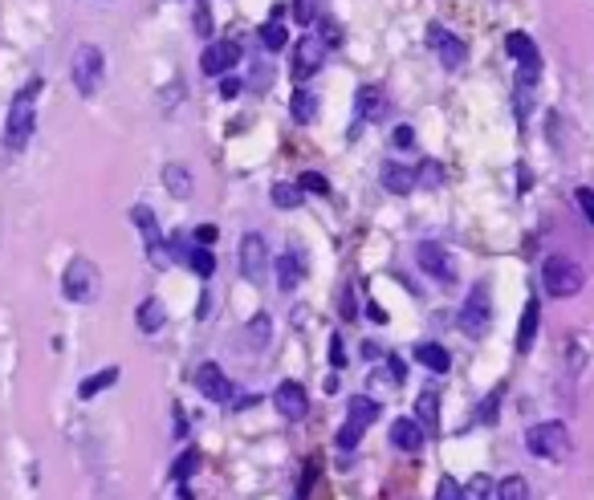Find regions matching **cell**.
I'll return each instance as SVG.
<instances>
[{
	"label": "cell",
	"mask_w": 594,
	"mask_h": 500,
	"mask_svg": "<svg viewBox=\"0 0 594 500\" xmlns=\"http://www.w3.org/2000/svg\"><path fill=\"white\" fill-rule=\"evenodd\" d=\"M41 78H29V82L16 90L13 106H8V123H5V151L16 155V151L29 147L33 126H37V98H41Z\"/></svg>",
	"instance_id": "6da1fadb"
},
{
	"label": "cell",
	"mask_w": 594,
	"mask_h": 500,
	"mask_svg": "<svg viewBox=\"0 0 594 500\" xmlns=\"http://www.w3.org/2000/svg\"><path fill=\"white\" fill-rule=\"evenodd\" d=\"M70 74H73V86H78L81 98H94L106 82V58L98 45H78L70 58Z\"/></svg>",
	"instance_id": "7a4b0ae2"
},
{
	"label": "cell",
	"mask_w": 594,
	"mask_h": 500,
	"mask_svg": "<svg viewBox=\"0 0 594 500\" xmlns=\"http://www.w3.org/2000/svg\"><path fill=\"white\" fill-rule=\"evenodd\" d=\"M525 448H529V456H537V459H566L570 456V431H566V423H558V419H550V423H533L525 431Z\"/></svg>",
	"instance_id": "3957f363"
},
{
	"label": "cell",
	"mask_w": 594,
	"mask_h": 500,
	"mask_svg": "<svg viewBox=\"0 0 594 500\" xmlns=\"http://www.w3.org/2000/svg\"><path fill=\"white\" fill-rule=\"evenodd\" d=\"M542 285L550 297H574V293H582L586 273H582V264L570 261V256H550V261L542 264Z\"/></svg>",
	"instance_id": "277c9868"
},
{
	"label": "cell",
	"mask_w": 594,
	"mask_h": 500,
	"mask_svg": "<svg viewBox=\"0 0 594 500\" xmlns=\"http://www.w3.org/2000/svg\"><path fill=\"white\" fill-rule=\"evenodd\" d=\"M98 285H102V273H98V264L90 261V256H73L70 264H65L61 273V293L70 297V301H94L98 297Z\"/></svg>",
	"instance_id": "5b68a950"
},
{
	"label": "cell",
	"mask_w": 594,
	"mask_h": 500,
	"mask_svg": "<svg viewBox=\"0 0 594 500\" xmlns=\"http://www.w3.org/2000/svg\"><path fill=\"white\" fill-rule=\"evenodd\" d=\"M488 321H493V297H488V285L480 281V285L468 289V301L460 310V329L468 338H480L488 329Z\"/></svg>",
	"instance_id": "8992f818"
},
{
	"label": "cell",
	"mask_w": 594,
	"mask_h": 500,
	"mask_svg": "<svg viewBox=\"0 0 594 500\" xmlns=\"http://www.w3.org/2000/svg\"><path fill=\"white\" fill-rule=\"evenodd\" d=\"M415 261H420V269L428 273L431 281H439V285H456V264H452V253H448L444 245L423 240V245L415 248Z\"/></svg>",
	"instance_id": "52a82bcc"
},
{
	"label": "cell",
	"mask_w": 594,
	"mask_h": 500,
	"mask_svg": "<svg viewBox=\"0 0 594 500\" xmlns=\"http://www.w3.org/2000/svg\"><path fill=\"white\" fill-rule=\"evenodd\" d=\"M265 269H269L265 236H260V232H244V236H240V277L252 281V285H260Z\"/></svg>",
	"instance_id": "ba28073f"
},
{
	"label": "cell",
	"mask_w": 594,
	"mask_h": 500,
	"mask_svg": "<svg viewBox=\"0 0 594 500\" xmlns=\"http://www.w3.org/2000/svg\"><path fill=\"white\" fill-rule=\"evenodd\" d=\"M130 220H135L138 232L146 236V256H151V264H155V269H167L171 256H167V245L159 240V224H155V212H151L146 204H135V208H130Z\"/></svg>",
	"instance_id": "9c48e42d"
},
{
	"label": "cell",
	"mask_w": 594,
	"mask_h": 500,
	"mask_svg": "<svg viewBox=\"0 0 594 500\" xmlns=\"http://www.w3.org/2000/svg\"><path fill=\"white\" fill-rule=\"evenodd\" d=\"M322 61H325V42H322V37H314V33H306L297 45H293L289 69H293V78H297V82H306L309 74H317V69H322Z\"/></svg>",
	"instance_id": "30bf717a"
},
{
	"label": "cell",
	"mask_w": 594,
	"mask_h": 500,
	"mask_svg": "<svg viewBox=\"0 0 594 500\" xmlns=\"http://www.w3.org/2000/svg\"><path fill=\"white\" fill-rule=\"evenodd\" d=\"M195 386H200V394L212 403H224V407L232 403V378H228L216 362H203V366L195 370Z\"/></svg>",
	"instance_id": "8fae6325"
},
{
	"label": "cell",
	"mask_w": 594,
	"mask_h": 500,
	"mask_svg": "<svg viewBox=\"0 0 594 500\" xmlns=\"http://www.w3.org/2000/svg\"><path fill=\"white\" fill-rule=\"evenodd\" d=\"M171 253H175V261H184L187 269L200 273V277H212V273H216V256H212L208 248H195L192 240H187V232H175V236H171Z\"/></svg>",
	"instance_id": "7c38bea8"
},
{
	"label": "cell",
	"mask_w": 594,
	"mask_h": 500,
	"mask_svg": "<svg viewBox=\"0 0 594 500\" xmlns=\"http://www.w3.org/2000/svg\"><path fill=\"white\" fill-rule=\"evenodd\" d=\"M379 118H387V94L379 86H363L354 98V126H350V134H358L363 123H379Z\"/></svg>",
	"instance_id": "4fadbf2b"
},
{
	"label": "cell",
	"mask_w": 594,
	"mask_h": 500,
	"mask_svg": "<svg viewBox=\"0 0 594 500\" xmlns=\"http://www.w3.org/2000/svg\"><path fill=\"white\" fill-rule=\"evenodd\" d=\"M273 407H277V415H285L289 423L306 419V411H309V394H306V386H301V383H281V386L273 391Z\"/></svg>",
	"instance_id": "5bb4252c"
},
{
	"label": "cell",
	"mask_w": 594,
	"mask_h": 500,
	"mask_svg": "<svg viewBox=\"0 0 594 500\" xmlns=\"http://www.w3.org/2000/svg\"><path fill=\"white\" fill-rule=\"evenodd\" d=\"M428 42H431V50L439 53V66H444V69H460L464 58H468V45H464L460 37H452L448 29H439V25H431Z\"/></svg>",
	"instance_id": "9a60e30c"
},
{
	"label": "cell",
	"mask_w": 594,
	"mask_h": 500,
	"mask_svg": "<svg viewBox=\"0 0 594 500\" xmlns=\"http://www.w3.org/2000/svg\"><path fill=\"white\" fill-rule=\"evenodd\" d=\"M240 61V45L236 42H212L200 58V69L203 74H228V69Z\"/></svg>",
	"instance_id": "2e32d148"
},
{
	"label": "cell",
	"mask_w": 594,
	"mask_h": 500,
	"mask_svg": "<svg viewBox=\"0 0 594 500\" xmlns=\"http://www.w3.org/2000/svg\"><path fill=\"white\" fill-rule=\"evenodd\" d=\"M301 277H306V256H301L297 248L281 253V261H277V289H281V293H293V289L301 285Z\"/></svg>",
	"instance_id": "e0dca14e"
},
{
	"label": "cell",
	"mask_w": 594,
	"mask_h": 500,
	"mask_svg": "<svg viewBox=\"0 0 594 500\" xmlns=\"http://www.w3.org/2000/svg\"><path fill=\"white\" fill-rule=\"evenodd\" d=\"M504 50H509V58L517 61L521 69H537V74H542V58H537V45L529 42L525 33H509V37H504Z\"/></svg>",
	"instance_id": "ac0fdd59"
},
{
	"label": "cell",
	"mask_w": 594,
	"mask_h": 500,
	"mask_svg": "<svg viewBox=\"0 0 594 500\" xmlns=\"http://www.w3.org/2000/svg\"><path fill=\"white\" fill-rule=\"evenodd\" d=\"M391 443H395L399 451H420L423 448V427H420V419H395L391 423Z\"/></svg>",
	"instance_id": "d6986e66"
},
{
	"label": "cell",
	"mask_w": 594,
	"mask_h": 500,
	"mask_svg": "<svg viewBox=\"0 0 594 500\" xmlns=\"http://www.w3.org/2000/svg\"><path fill=\"white\" fill-rule=\"evenodd\" d=\"M415 183H420V175H415V167H403V163H382V188L395 191V196H407V191H415Z\"/></svg>",
	"instance_id": "ffe728a7"
},
{
	"label": "cell",
	"mask_w": 594,
	"mask_h": 500,
	"mask_svg": "<svg viewBox=\"0 0 594 500\" xmlns=\"http://www.w3.org/2000/svg\"><path fill=\"white\" fill-rule=\"evenodd\" d=\"M537 326H542V305L529 297L525 310H521V326H517V354H529V346H533V334Z\"/></svg>",
	"instance_id": "44dd1931"
},
{
	"label": "cell",
	"mask_w": 594,
	"mask_h": 500,
	"mask_svg": "<svg viewBox=\"0 0 594 500\" xmlns=\"http://www.w3.org/2000/svg\"><path fill=\"white\" fill-rule=\"evenodd\" d=\"M135 318H138V329H143V334H159L163 321H167V310H163L159 297H146V301L135 310Z\"/></svg>",
	"instance_id": "7402d4cb"
},
{
	"label": "cell",
	"mask_w": 594,
	"mask_h": 500,
	"mask_svg": "<svg viewBox=\"0 0 594 500\" xmlns=\"http://www.w3.org/2000/svg\"><path fill=\"white\" fill-rule=\"evenodd\" d=\"M415 362L428 366V370H436V375H444V370L452 366V354H448L439 342H420L415 346Z\"/></svg>",
	"instance_id": "603a6c76"
},
{
	"label": "cell",
	"mask_w": 594,
	"mask_h": 500,
	"mask_svg": "<svg viewBox=\"0 0 594 500\" xmlns=\"http://www.w3.org/2000/svg\"><path fill=\"white\" fill-rule=\"evenodd\" d=\"M163 183H167V191L175 199H187V196H192V188H195L192 171H187L184 163H167V167H163Z\"/></svg>",
	"instance_id": "cb8c5ba5"
},
{
	"label": "cell",
	"mask_w": 594,
	"mask_h": 500,
	"mask_svg": "<svg viewBox=\"0 0 594 500\" xmlns=\"http://www.w3.org/2000/svg\"><path fill=\"white\" fill-rule=\"evenodd\" d=\"M289 115L297 118V123H314V115H317V94L309 90V86H297V90H293Z\"/></svg>",
	"instance_id": "d4e9b609"
},
{
	"label": "cell",
	"mask_w": 594,
	"mask_h": 500,
	"mask_svg": "<svg viewBox=\"0 0 594 500\" xmlns=\"http://www.w3.org/2000/svg\"><path fill=\"white\" fill-rule=\"evenodd\" d=\"M415 419H420L423 431H436L439 427V394L436 391H423L420 399H415Z\"/></svg>",
	"instance_id": "484cf974"
},
{
	"label": "cell",
	"mask_w": 594,
	"mask_h": 500,
	"mask_svg": "<svg viewBox=\"0 0 594 500\" xmlns=\"http://www.w3.org/2000/svg\"><path fill=\"white\" fill-rule=\"evenodd\" d=\"M346 411H350V419H354V423H363V427H371L374 419H379V403L366 399V394H350Z\"/></svg>",
	"instance_id": "4316f807"
},
{
	"label": "cell",
	"mask_w": 594,
	"mask_h": 500,
	"mask_svg": "<svg viewBox=\"0 0 594 500\" xmlns=\"http://www.w3.org/2000/svg\"><path fill=\"white\" fill-rule=\"evenodd\" d=\"M114 378H118V366H106V370H98V375H90L86 383L78 386V394H81V399H94V394H102L106 386L114 383Z\"/></svg>",
	"instance_id": "83f0119b"
},
{
	"label": "cell",
	"mask_w": 594,
	"mask_h": 500,
	"mask_svg": "<svg viewBox=\"0 0 594 500\" xmlns=\"http://www.w3.org/2000/svg\"><path fill=\"white\" fill-rule=\"evenodd\" d=\"M301 196H306V191H301L297 183H277V188L269 191L273 208H281V212H289V208H301Z\"/></svg>",
	"instance_id": "f1b7e54d"
},
{
	"label": "cell",
	"mask_w": 594,
	"mask_h": 500,
	"mask_svg": "<svg viewBox=\"0 0 594 500\" xmlns=\"http://www.w3.org/2000/svg\"><path fill=\"white\" fill-rule=\"evenodd\" d=\"M493 500H529V484H525V476H504V480L496 484Z\"/></svg>",
	"instance_id": "f546056e"
},
{
	"label": "cell",
	"mask_w": 594,
	"mask_h": 500,
	"mask_svg": "<svg viewBox=\"0 0 594 500\" xmlns=\"http://www.w3.org/2000/svg\"><path fill=\"white\" fill-rule=\"evenodd\" d=\"M260 45H265L269 53H281L285 45H289V29L277 25V21H269V25H260Z\"/></svg>",
	"instance_id": "4dcf8cb0"
},
{
	"label": "cell",
	"mask_w": 594,
	"mask_h": 500,
	"mask_svg": "<svg viewBox=\"0 0 594 500\" xmlns=\"http://www.w3.org/2000/svg\"><path fill=\"white\" fill-rule=\"evenodd\" d=\"M195 468H200V456H195V451H184V456L171 464V480H175V484H187V476H192Z\"/></svg>",
	"instance_id": "1f68e13d"
},
{
	"label": "cell",
	"mask_w": 594,
	"mask_h": 500,
	"mask_svg": "<svg viewBox=\"0 0 594 500\" xmlns=\"http://www.w3.org/2000/svg\"><path fill=\"white\" fill-rule=\"evenodd\" d=\"M317 13H322V0H293V21L297 25H314Z\"/></svg>",
	"instance_id": "d6a6232c"
},
{
	"label": "cell",
	"mask_w": 594,
	"mask_h": 500,
	"mask_svg": "<svg viewBox=\"0 0 594 500\" xmlns=\"http://www.w3.org/2000/svg\"><path fill=\"white\" fill-rule=\"evenodd\" d=\"M244 338L257 342V350H265V342H269V313H257V318L249 321V329H244Z\"/></svg>",
	"instance_id": "836d02e7"
},
{
	"label": "cell",
	"mask_w": 594,
	"mask_h": 500,
	"mask_svg": "<svg viewBox=\"0 0 594 500\" xmlns=\"http://www.w3.org/2000/svg\"><path fill=\"white\" fill-rule=\"evenodd\" d=\"M297 188L301 191H314V196H330V183H325V175H317V171H301Z\"/></svg>",
	"instance_id": "e575fe53"
},
{
	"label": "cell",
	"mask_w": 594,
	"mask_h": 500,
	"mask_svg": "<svg viewBox=\"0 0 594 500\" xmlns=\"http://www.w3.org/2000/svg\"><path fill=\"white\" fill-rule=\"evenodd\" d=\"M363 431H366L363 423H354V419H346V423H342V431H338V448H342V451H350L358 440H363Z\"/></svg>",
	"instance_id": "d590c367"
},
{
	"label": "cell",
	"mask_w": 594,
	"mask_h": 500,
	"mask_svg": "<svg viewBox=\"0 0 594 500\" xmlns=\"http://www.w3.org/2000/svg\"><path fill=\"white\" fill-rule=\"evenodd\" d=\"M493 496V480L488 476H472L468 488H464V500H488Z\"/></svg>",
	"instance_id": "8d00e7d4"
},
{
	"label": "cell",
	"mask_w": 594,
	"mask_h": 500,
	"mask_svg": "<svg viewBox=\"0 0 594 500\" xmlns=\"http://www.w3.org/2000/svg\"><path fill=\"white\" fill-rule=\"evenodd\" d=\"M501 394H504V386H496V391L488 394L485 403H480V407H476V423H493V419H496V403H501Z\"/></svg>",
	"instance_id": "74e56055"
},
{
	"label": "cell",
	"mask_w": 594,
	"mask_h": 500,
	"mask_svg": "<svg viewBox=\"0 0 594 500\" xmlns=\"http://www.w3.org/2000/svg\"><path fill=\"white\" fill-rule=\"evenodd\" d=\"M436 500H464V488L460 484L448 476V480H439V488H436Z\"/></svg>",
	"instance_id": "f35d334b"
},
{
	"label": "cell",
	"mask_w": 594,
	"mask_h": 500,
	"mask_svg": "<svg viewBox=\"0 0 594 500\" xmlns=\"http://www.w3.org/2000/svg\"><path fill=\"white\" fill-rule=\"evenodd\" d=\"M249 82H252V90H269V82H273V69H269V66H252Z\"/></svg>",
	"instance_id": "ab89813d"
},
{
	"label": "cell",
	"mask_w": 594,
	"mask_h": 500,
	"mask_svg": "<svg viewBox=\"0 0 594 500\" xmlns=\"http://www.w3.org/2000/svg\"><path fill=\"white\" fill-rule=\"evenodd\" d=\"M415 175H420V183H428V188H436V183L444 180V171H439L436 163H423V167H415Z\"/></svg>",
	"instance_id": "60d3db41"
},
{
	"label": "cell",
	"mask_w": 594,
	"mask_h": 500,
	"mask_svg": "<svg viewBox=\"0 0 594 500\" xmlns=\"http://www.w3.org/2000/svg\"><path fill=\"white\" fill-rule=\"evenodd\" d=\"M195 33H200V37L212 33V13H208V5H195Z\"/></svg>",
	"instance_id": "b9f144b4"
},
{
	"label": "cell",
	"mask_w": 594,
	"mask_h": 500,
	"mask_svg": "<svg viewBox=\"0 0 594 500\" xmlns=\"http://www.w3.org/2000/svg\"><path fill=\"white\" fill-rule=\"evenodd\" d=\"M578 208H582V216H586V220H590L594 224V191L590 188H578Z\"/></svg>",
	"instance_id": "7bdbcfd3"
},
{
	"label": "cell",
	"mask_w": 594,
	"mask_h": 500,
	"mask_svg": "<svg viewBox=\"0 0 594 500\" xmlns=\"http://www.w3.org/2000/svg\"><path fill=\"white\" fill-rule=\"evenodd\" d=\"M330 362H334V366H346V346H342L338 334L330 338Z\"/></svg>",
	"instance_id": "ee69618b"
},
{
	"label": "cell",
	"mask_w": 594,
	"mask_h": 500,
	"mask_svg": "<svg viewBox=\"0 0 594 500\" xmlns=\"http://www.w3.org/2000/svg\"><path fill=\"white\" fill-rule=\"evenodd\" d=\"M391 139H395V147H411L415 131H411V126H395V134H391Z\"/></svg>",
	"instance_id": "f6af8a7d"
},
{
	"label": "cell",
	"mask_w": 594,
	"mask_h": 500,
	"mask_svg": "<svg viewBox=\"0 0 594 500\" xmlns=\"http://www.w3.org/2000/svg\"><path fill=\"white\" fill-rule=\"evenodd\" d=\"M236 94H240V82H236V78H224V82H220V98H236Z\"/></svg>",
	"instance_id": "bcb514c9"
},
{
	"label": "cell",
	"mask_w": 594,
	"mask_h": 500,
	"mask_svg": "<svg viewBox=\"0 0 594 500\" xmlns=\"http://www.w3.org/2000/svg\"><path fill=\"white\" fill-rule=\"evenodd\" d=\"M366 313H371V321H374V326H387V310H382L379 301H371V305H366Z\"/></svg>",
	"instance_id": "7dc6e473"
},
{
	"label": "cell",
	"mask_w": 594,
	"mask_h": 500,
	"mask_svg": "<svg viewBox=\"0 0 594 500\" xmlns=\"http://www.w3.org/2000/svg\"><path fill=\"white\" fill-rule=\"evenodd\" d=\"M220 232L212 228V224H203V228H195V240H200V245H212V240H216Z\"/></svg>",
	"instance_id": "c3c4849f"
},
{
	"label": "cell",
	"mask_w": 594,
	"mask_h": 500,
	"mask_svg": "<svg viewBox=\"0 0 594 500\" xmlns=\"http://www.w3.org/2000/svg\"><path fill=\"white\" fill-rule=\"evenodd\" d=\"M175 500H192V492H187V484H179V496Z\"/></svg>",
	"instance_id": "681fc988"
}]
</instances>
